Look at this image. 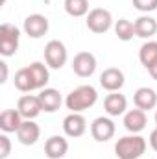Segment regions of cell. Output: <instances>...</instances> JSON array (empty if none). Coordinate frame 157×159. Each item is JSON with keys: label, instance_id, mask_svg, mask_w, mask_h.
I'll use <instances>...</instances> for the list:
<instances>
[{"label": "cell", "instance_id": "6da1fadb", "mask_svg": "<svg viewBox=\"0 0 157 159\" xmlns=\"http://www.w3.org/2000/svg\"><path fill=\"white\" fill-rule=\"evenodd\" d=\"M96 102H98V91L92 85H79L74 91H70L65 98V106L67 109H70V113H81L92 107Z\"/></svg>", "mask_w": 157, "mask_h": 159}, {"label": "cell", "instance_id": "7a4b0ae2", "mask_svg": "<svg viewBox=\"0 0 157 159\" xmlns=\"http://www.w3.org/2000/svg\"><path fill=\"white\" fill-rule=\"evenodd\" d=\"M146 139L139 133H131L126 137H120L115 144V156L118 159H139L146 152Z\"/></svg>", "mask_w": 157, "mask_h": 159}, {"label": "cell", "instance_id": "3957f363", "mask_svg": "<svg viewBox=\"0 0 157 159\" xmlns=\"http://www.w3.org/2000/svg\"><path fill=\"white\" fill-rule=\"evenodd\" d=\"M20 43V30L15 24L4 22L0 24V54L4 57H11L17 54Z\"/></svg>", "mask_w": 157, "mask_h": 159}, {"label": "cell", "instance_id": "277c9868", "mask_svg": "<svg viewBox=\"0 0 157 159\" xmlns=\"http://www.w3.org/2000/svg\"><path fill=\"white\" fill-rule=\"evenodd\" d=\"M85 24L92 34H105L111 30L113 26V15L109 9L104 7H94L87 13L85 17Z\"/></svg>", "mask_w": 157, "mask_h": 159}, {"label": "cell", "instance_id": "5b68a950", "mask_svg": "<svg viewBox=\"0 0 157 159\" xmlns=\"http://www.w3.org/2000/svg\"><path fill=\"white\" fill-rule=\"evenodd\" d=\"M69 59V52H67V46L61 43L59 39H52L46 43L44 46V61L50 69H63L65 63Z\"/></svg>", "mask_w": 157, "mask_h": 159}, {"label": "cell", "instance_id": "8992f818", "mask_svg": "<svg viewBox=\"0 0 157 159\" xmlns=\"http://www.w3.org/2000/svg\"><path fill=\"white\" fill-rule=\"evenodd\" d=\"M96 56L92 52H78L72 59V70L79 78H91L96 70Z\"/></svg>", "mask_w": 157, "mask_h": 159}, {"label": "cell", "instance_id": "52a82bcc", "mask_svg": "<svg viewBox=\"0 0 157 159\" xmlns=\"http://www.w3.org/2000/svg\"><path fill=\"white\" fill-rule=\"evenodd\" d=\"M48 28H50V22H48V19H46L44 15H41V13H32V15H28V17L24 19V24H22L24 34H26L28 37H32V39H41L43 35H46Z\"/></svg>", "mask_w": 157, "mask_h": 159}, {"label": "cell", "instance_id": "ba28073f", "mask_svg": "<svg viewBox=\"0 0 157 159\" xmlns=\"http://www.w3.org/2000/svg\"><path fill=\"white\" fill-rule=\"evenodd\" d=\"M115 131H117V126H115V122L109 117H98V119L92 120V124H91V135L98 143L111 141L115 137Z\"/></svg>", "mask_w": 157, "mask_h": 159}, {"label": "cell", "instance_id": "9c48e42d", "mask_svg": "<svg viewBox=\"0 0 157 159\" xmlns=\"http://www.w3.org/2000/svg\"><path fill=\"white\" fill-rule=\"evenodd\" d=\"M17 109L22 115L24 120H34L37 119L43 111V104L39 100V94H24L17 102Z\"/></svg>", "mask_w": 157, "mask_h": 159}, {"label": "cell", "instance_id": "30bf717a", "mask_svg": "<svg viewBox=\"0 0 157 159\" xmlns=\"http://www.w3.org/2000/svg\"><path fill=\"white\" fill-rule=\"evenodd\" d=\"M124 83H126V76H124V72L120 69H117V67H109V69H105L100 74V85L107 93H117V91H120L124 87Z\"/></svg>", "mask_w": 157, "mask_h": 159}, {"label": "cell", "instance_id": "8fae6325", "mask_svg": "<svg viewBox=\"0 0 157 159\" xmlns=\"http://www.w3.org/2000/svg\"><path fill=\"white\" fill-rule=\"evenodd\" d=\"M63 131L70 139H78L87 131V120L81 113H70L63 119Z\"/></svg>", "mask_w": 157, "mask_h": 159}, {"label": "cell", "instance_id": "7c38bea8", "mask_svg": "<svg viewBox=\"0 0 157 159\" xmlns=\"http://www.w3.org/2000/svg\"><path fill=\"white\" fill-rule=\"evenodd\" d=\"M104 109L109 117H120V115H126L128 111V98L117 91V93H109L104 100Z\"/></svg>", "mask_w": 157, "mask_h": 159}, {"label": "cell", "instance_id": "4fadbf2b", "mask_svg": "<svg viewBox=\"0 0 157 159\" xmlns=\"http://www.w3.org/2000/svg\"><path fill=\"white\" fill-rule=\"evenodd\" d=\"M39 137H41L39 124L35 120H22V124H20V128L17 131L19 143L24 144V146H32V144H35L39 141Z\"/></svg>", "mask_w": 157, "mask_h": 159}, {"label": "cell", "instance_id": "5bb4252c", "mask_svg": "<svg viewBox=\"0 0 157 159\" xmlns=\"http://www.w3.org/2000/svg\"><path fill=\"white\" fill-rule=\"evenodd\" d=\"M69 152V141L61 135H52L44 143V154L48 159H61Z\"/></svg>", "mask_w": 157, "mask_h": 159}, {"label": "cell", "instance_id": "9a60e30c", "mask_svg": "<svg viewBox=\"0 0 157 159\" xmlns=\"http://www.w3.org/2000/svg\"><path fill=\"white\" fill-rule=\"evenodd\" d=\"M148 124V119H146V111L135 107V109H129L126 111L124 115V128L129 131V133H141Z\"/></svg>", "mask_w": 157, "mask_h": 159}, {"label": "cell", "instance_id": "2e32d148", "mask_svg": "<svg viewBox=\"0 0 157 159\" xmlns=\"http://www.w3.org/2000/svg\"><path fill=\"white\" fill-rule=\"evenodd\" d=\"M133 102L135 107L142 109V111H150L157 107V93L152 87H139L133 94Z\"/></svg>", "mask_w": 157, "mask_h": 159}, {"label": "cell", "instance_id": "e0dca14e", "mask_svg": "<svg viewBox=\"0 0 157 159\" xmlns=\"http://www.w3.org/2000/svg\"><path fill=\"white\" fill-rule=\"evenodd\" d=\"M39 100L43 104V111L46 113H56L61 104H63V96L57 89H52V87H44L39 93Z\"/></svg>", "mask_w": 157, "mask_h": 159}, {"label": "cell", "instance_id": "ac0fdd59", "mask_svg": "<svg viewBox=\"0 0 157 159\" xmlns=\"http://www.w3.org/2000/svg\"><path fill=\"white\" fill-rule=\"evenodd\" d=\"M22 120L24 119L19 113V109H4L0 113V129L4 133H17Z\"/></svg>", "mask_w": 157, "mask_h": 159}, {"label": "cell", "instance_id": "d6986e66", "mask_svg": "<svg viewBox=\"0 0 157 159\" xmlns=\"http://www.w3.org/2000/svg\"><path fill=\"white\" fill-rule=\"evenodd\" d=\"M28 70H30V76H32V81H34V87L35 91L39 89L43 91L46 87V83L50 81V70H48V65L41 63V61H34L28 65Z\"/></svg>", "mask_w": 157, "mask_h": 159}, {"label": "cell", "instance_id": "ffe728a7", "mask_svg": "<svg viewBox=\"0 0 157 159\" xmlns=\"http://www.w3.org/2000/svg\"><path fill=\"white\" fill-rule=\"evenodd\" d=\"M133 24H135V35L141 39H150L157 34V19L150 15H141Z\"/></svg>", "mask_w": 157, "mask_h": 159}, {"label": "cell", "instance_id": "44dd1931", "mask_svg": "<svg viewBox=\"0 0 157 159\" xmlns=\"http://www.w3.org/2000/svg\"><path fill=\"white\" fill-rule=\"evenodd\" d=\"M139 61L144 69H150L157 61V41H148L139 50Z\"/></svg>", "mask_w": 157, "mask_h": 159}, {"label": "cell", "instance_id": "7402d4cb", "mask_svg": "<svg viewBox=\"0 0 157 159\" xmlns=\"http://www.w3.org/2000/svg\"><path fill=\"white\" fill-rule=\"evenodd\" d=\"M13 83H15V87H17L20 93H32V91H35L28 67H22V69H19V70L15 72V80H13Z\"/></svg>", "mask_w": 157, "mask_h": 159}, {"label": "cell", "instance_id": "603a6c76", "mask_svg": "<svg viewBox=\"0 0 157 159\" xmlns=\"http://www.w3.org/2000/svg\"><path fill=\"white\" fill-rule=\"evenodd\" d=\"M115 34H117L118 39L124 41V43H128L133 37H137L135 35V24L131 20H128V19H118L115 22Z\"/></svg>", "mask_w": 157, "mask_h": 159}, {"label": "cell", "instance_id": "cb8c5ba5", "mask_svg": "<svg viewBox=\"0 0 157 159\" xmlns=\"http://www.w3.org/2000/svg\"><path fill=\"white\" fill-rule=\"evenodd\" d=\"M65 6V11L67 15L70 17H87V13L91 11L89 9V0H65L63 2Z\"/></svg>", "mask_w": 157, "mask_h": 159}, {"label": "cell", "instance_id": "d4e9b609", "mask_svg": "<svg viewBox=\"0 0 157 159\" xmlns=\"http://www.w3.org/2000/svg\"><path fill=\"white\" fill-rule=\"evenodd\" d=\"M133 7L141 13H150L157 9V0H133Z\"/></svg>", "mask_w": 157, "mask_h": 159}, {"label": "cell", "instance_id": "484cf974", "mask_svg": "<svg viewBox=\"0 0 157 159\" xmlns=\"http://www.w3.org/2000/svg\"><path fill=\"white\" fill-rule=\"evenodd\" d=\"M11 154V141L7 137V133L0 135V159H7Z\"/></svg>", "mask_w": 157, "mask_h": 159}, {"label": "cell", "instance_id": "4316f807", "mask_svg": "<svg viewBox=\"0 0 157 159\" xmlns=\"http://www.w3.org/2000/svg\"><path fill=\"white\" fill-rule=\"evenodd\" d=\"M148 141H150V146H152V150H155L157 152V126L150 131V137H148Z\"/></svg>", "mask_w": 157, "mask_h": 159}, {"label": "cell", "instance_id": "83f0119b", "mask_svg": "<svg viewBox=\"0 0 157 159\" xmlns=\"http://www.w3.org/2000/svg\"><path fill=\"white\" fill-rule=\"evenodd\" d=\"M0 70H2L0 83H6V81H7V63H6V61H0Z\"/></svg>", "mask_w": 157, "mask_h": 159}, {"label": "cell", "instance_id": "f1b7e54d", "mask_svg": "<svg viewBox=\"0 0 157 159\" xmlns=\"http://www.w3.org/2000/svg\"><path fill=\"white\" fill-rule=\"evenodd\" d=\"M148 72H150V76H152V78L157 81V61L152 65V67H150V69H148Z\"/></svg>", "mask_w": 157, "mask_h": 159}, {"label": "cell", "instance_id": "f546056e", "mask_svg": "<svg viewBox=\"0 0 157 159\" xmlns=\"http://www.w3.org/2000/svg\"><path fill=\"white\" fill-rule=\"evenodd\" d=\"M155 126H157V111H155Z\"/></svg>", "mask_w": 157, "mask_h": 159}]
</instances>
